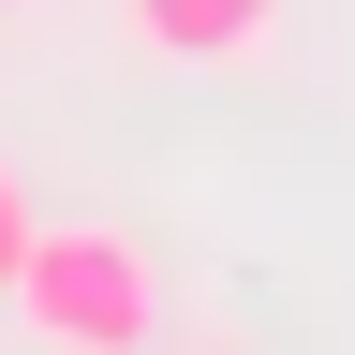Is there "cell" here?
Wrapping results in <instances>:
<instances>
[{
    "label": "cell",
    "mask_w": 355,
    "mask_h": 355,
    "mask_svg": "<svg viewBox=\"0 0 355 355\" xmlns=\"http://www.w3.org/2000/svg\"><path fill=\"white\" fill-rule=\"evenodd\" d=\"M0 296H15L44 340H74V355H133L163 326V266H148V237H119V222H30V252H15Z\"/></svg>",
    "instance_id": "obj_1"
},
{
    "label": "cell",
    "mask_w": 355,
    "mask_h": 355,
    "mask_svg": "<svg viewBox=\"0 0 355 355\" xmlns=\"http://www.w3.org/2000/svg\"><path fill=\"white\" fill-rule=\"evenodd\" d=\"M119 30L148 44V60H193V74H222V60H252V44L282 30V0H119Z\"/></svg>",
    "instance_id": "obj_2"
},
{
    "label": "cell",
    "mask_w": 355,
    "mask_h": 355,
    "mask_svg": "<svg viewBox=\"0 0 355 355\" xmlns=\"http://www.w3.org/2000/svg\"><path fill=\"white\" fill-rule=\"evenodd\" d=\"M15 252H30V193L0 178V282H15Z\"/></svg>",
    "instance_id": "obj_3"
}]
</instances>
